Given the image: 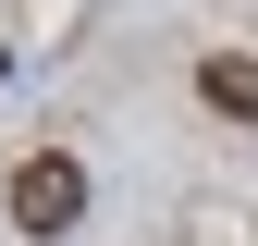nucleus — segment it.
I'll return each instance as SVG.
<instances>
[{"mask_svg": "<svg viewBox=\"0 0 258 246\" xmlns=\"http://www.w3.org/2000/svg\"><path fill=\"white\" fill-rule=\"evenodd\" d=\"M197 99H209V111H234V123H258V61H246V49L197 61Z\"/></svg>", "mask_w": 258, "mask_h": 246, "instance_id": "obj_2", "label": "nucleus"}, {"mask_svg": "<svg viewBox=\"0 0 258 246\" xmlns=\"http://www.w3.org/2000/svg\"><path fill=\"white\" fill-rule=\"evenodd\" d=\"M74 222H86V160L37 148V160L13 172V234H37V246H49V234H74Z\"/></svg>", "mask_w": 258, "mask_h": 246, "instance_id": "obj_1", "label": "nucleus"}]
</instances>
